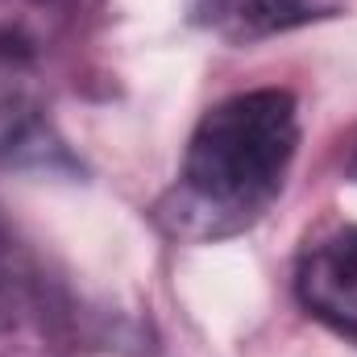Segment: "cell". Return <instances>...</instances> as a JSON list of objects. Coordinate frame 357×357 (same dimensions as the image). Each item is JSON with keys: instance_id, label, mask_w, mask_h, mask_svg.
Listing matches in <instances>:
<instances>
[{"instance_id": "cell-1", "label": "cell", "mask_w": 357, "mask_h": 357, "mask_svg": "<svg viewBox=\"0 0 357 357\" xmlns=\"http://www.w3.org/2000/svg\"><path fill=\"white\" fill-rule=\"evenodd\" d=\"M295 146L299 116L291 91H241L208 108L178 171L175 229L187 237H225L258 220L282 191Z\"/></svg>"}, {"instance_id": "cell-2", "label": "cell", "mask_w": 357, "mask_h": 357, "mask_svg": "<svg viewBox=\"0 0 357 357\" xmlns=\"http://www.w3.org/2000/svg\"><path fill=\"white\" fill-rule=\"evenodd\" d=\"M88 0H0V79H13L63 50Z\"/></svg>"}, {"instance_id": "cell-3", "label": "cell", "mask_w": 357, "mask_h": 357, "mask_svg": "<svg viewBox=\"0 0 357 357\" xmlns=\"http://www.w3.org/2000/svg\"><path fill=\"white\" fill-rule=\"evenodd\" d=\"M295 287L307 312L357 337V229H345L316 245L303 258Z\"/></svg>"}, {"instance_id": "cell-4", "label": "cell", "mask_w": 357, "mask_h": 357, "mask_svg": "<svg viewBox=\"0 0 357 357\" xmlns=\"http://www.w3.org/2000/svg\"><path fill=\"white\" fill-rule=\"evenodd\" d=\"M0 167H21V171L71 167L67 146L59 142L42 104L13 79H0Z\"/></svg>"}, {"instance_id": "cell-5", "label": "cell", "mask_w": 357, "mask_h": 357, "mask_svg": "<svg viewBox=\"0 0 357 357\" xmlns=\"http://www.w3.org/2000/svg\"><path fill=\"white\" fill-rule=\"evenodd\" d=\"M191 17L229 42H258L316 21L320 4L316 0H191Z\"/></svg>"}, {"instance_id": "cell-6", "label": "cell", "mask_w": 357, "mask_h": 357, "mask_svg": "<svg viewBox=\"0 0 357 357\" xmlns=\"http://www.w3.org/2000/svg\"><path fill=\"white\" fill-rule=\"evenodd\" d=\"M38 307H42L38 270L29 262L25 245L17 241V233L0 216V337L29 324L38 316Z\"/></svg>"}, {"instance_id": "cell-7", "label": "cell", "mask_w": 357, "mask_h": 357, "mask_svg": "<svg viewBox=\"0 0 357 357\" xmlns=\"http://www.w3.org/2000/svg\"><path fill=\"white\" fill-rule=\"evenodd\" d=\"M354 171H357V167H354Z\"/></svg>"}]
</instances>
